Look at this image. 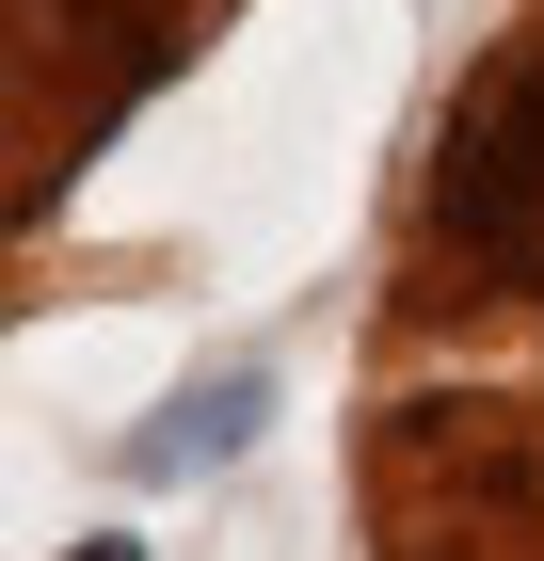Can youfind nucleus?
Instances as JSON below:
<instances>
[{
    "mask_svg": "<svg viewBox=\"0 0 544 561\" xmlns=\"http://www.w3.org/2000/svg\"><path fill=\"white\" fill-rule=\"evenodd\" d=\"M256 417H273V386H256V369H224V386H193V401H176V417L161 433H144V466H224V449H256Z\"/></svg>",
    "mask_w": 544,
    "mask_h": 561,
    "instance_id": "nucleus-2",
    "label": "nucleus"
},
{
    "mask_svg": "<svg viewBox=\"0 0 544 561\" xmlns=\"http://www.w3.org/2000/svg\"><path fill=\"white\" fill-rule=\"evenodd\" d=\"M432 225L497 289H544V33H512L449 113V161H432Z\"/></svg>",
    "mask_w": 544,
    "mask_h": 561,
    "instance_id": "nucleus-1",
    "label": "nucleus"
}]
</instances>
